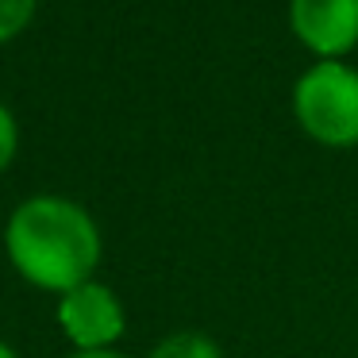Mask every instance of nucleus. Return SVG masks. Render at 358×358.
<instances>
[{
    "label": "nucleus",
    "instance_id": "obj_1",
    "mask_svg": "<svg viewBox=\"0 0 358 358\" xmlns=\"http://www.w3.org/2000/svg\"><path fill=\"white\" fill-rule=\"evenodd\" d=\"M4 247L20 278L58 296L93 281L101 262V231L93 216L81 204L50 193L31 196L12 212Z\"/></svg>",
    "mask_w": 358,
    "mask_h": 358
},
{
    "label": "nucleus",
    "instance_id": "obj_2",
    "mask_svg": "<svg viewBox=\"0 0 358 358\" xmlns=\"http://www.w3.org/2000/svg\"><path fill=\"white\" fill-rule=\"evenodd\" d=\"M293 116L324 147H358V70L316 62L293 85Z\"/></svg>",
    "mask_w": 358,
    "mask_h": 358
},
{
    "label": "nucleus",
    "instance_id": "obj_3",
    "mask_svg": "<svg viewBox=\"0 0 358 358\" xmlns=\"http://www.w3.org/2000/svg\"><path fill=\"white\" fill-rule=\"evenodd\" d=\"M58 324L78 350H108L124 335V304L108 285L85 281L58 296Z\"/></svg>",
    "mask_w": 358,
    "mask_h": 358
},
{
    "label": "nucleus",
    "instance_id": "obj_4",
    "mask_svg": "<svg viewBox=\"0 0 358 358\" xmlns=\"http://www.w3.org/2000/svg\"><path fill=\"white\" fill-rule=\"evenodd\" d=\"M289 27L320 62H339L358 47V0H289Z\"/></svg>",
    "mask_w": 358,
    "mask_h": 358
},
{
    "label": "nucleus",
    "instance_id": "obj_5",
    "mask_svg": "<svg viewBox=\"0 0 358 358\" xmlns=\"http://www.w3.org/2000/svg\"><path fill=\"white\" fill-rule=\"evenodd\" d=\"M150 358H220V347L196 331H178V335L158 343L150 350Z\"/></svg>",
    "mask_w": 358,
    "mask_h": 358
},
{
    "label": "nucleus",
    "instance_id": "obj_6",
    "mask_svg": "<svg viewBox=\"0 0 358 358\" xmlns=\"http://www.w3.org/2000/svg\"><path fill=\"white\" fill-rule=\"evenodd\" d=\"M35 4L39 0H0V43L16 39L35 16Z\"/></svg>",
    "mask_w": 358,
    "mask_h": 358
},
{
    "label": "nucleus",
    "instance_id": "obj_7",
    "mask_svg": "<svg viewBox=\"0 0 358 358\" xmlns=\"http://www.w3.org/2000/svg\"><path fill=\"white\" fill-rule=\"evenodd\" d=\"M16 150H20V124L8 112V104H0V173L12 166Z\"/></svg>",
    "mask_w": 358,
    "mask_h": 358
},
{
    "label": "nucleus",
    "instance_id": "obj_8",
    "mask_svg": "<svg viewBox=\"0 0 358 358\" xmlns=\"http://www.w3.org/2000/svg\"><path fill=\"white\" fill-rule=\"evenodd\" d=\"M70 358H124V355H116V350H78Z\"/></svg>",
    "mask_w": 358,
    "mask_h": 358
},
{
    "label": "nucleus",
    "instance_id": "obj_9",
    "mask_svg": "<svg viewBox=\"0 0 358 358\" xmlns=\"http://www.w3.org/2000/svg\"><path fill=\"white\" fill-rule=\"evenodd\" d=\"M0 358H16V350H12V347H8V343H4V339H0Z\"/></svg>",
    "mask_w": 358,
    "mask_h": 358
}]
</instances>
